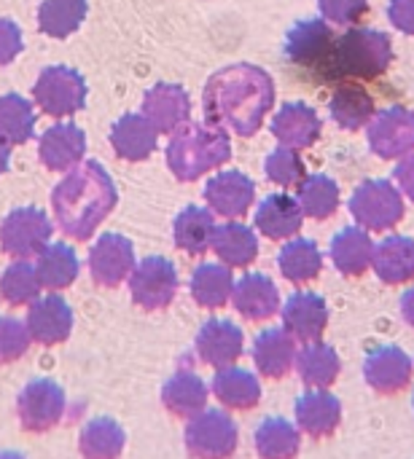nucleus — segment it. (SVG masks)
Masks as SVG:
<instances>
[{"instance_id":"obj_1","label":"nucleus","mask_w":414,"mask_h":459,"mask_svg":"<svg viewBox=\"0 0 414 459\" xmlns=\"http://www.w3.org/2000/svg\"><path fill=\"white\" fill-rule=\"evenodd\" d=\"M275 89L264 70L237 65L216 73L205 89V116L216 126H229L240 134H253L272 108Z\"/></svg>"},{"instance_id":"obj_2","label":"nucleus","mask_w":414,"mask_h":459,"mask_svg":"<svg viewBox=\"0 0 414 459\" xmlns=\"http://www.w3.org/2000/svg\"><path fill=\"white\" fill-rule=\"evenodd\" d=\"M54 218L62 234L86 242L116 207V186L97 161L78 164L51 194Z\"/></svg>"},{"instance_id":"obj_3","label":"nucleus","mask_w":414,"mask_h":459,"mask_svg":"<svg viewBox=\"0 0 414 459\" xmlns=\"http://www.w3.org/2000/svg\"><path fill=\"white\" fill-rule=\"evenodd\" d=\"M229 159V137L218 126H183L175 132L167 161L181 180H197Z\"/></svg>"},{"instance_id":"obj_4","label":"nucleus","mask_w":414,"mask_h":459,"mask_svg":"<svg viewBox=\"0 0 414 459\" xmlns=\"http://www.w3.org/2000/svg\"><path fill=\"white\" fill-rule=\"evenodd\" d=\"M237 425L226 411L205 409L194 420H189L183 444L191 459H232L237 452Z\"/></svg>"},{"instance_id":"obj_5","label":"nucleus","mask_w":414,"mask_h":459,"mask_svg":"<svg viewBox=\"0 0 414 459\" xmlns=\"http://www.w3.org/2000/svg\"><path fill=\"white\" fill-rule=\"evenodd\" d=\"M51 245V221L43 210L19 207L0 223V247L13 261L38 258Z\"/></svg>"},{"instance_id":"obj_6","label":"nucleus","mask_w":414,"mask_h":459,"mask_svg":"<svg viewBox=\"0 0 414 459\" xmlns=\"http://www.w3.org/2000/svg\"><path fill=\"white\" fill-rule=\"evenodd\" d=\"M65 390L51 379H32L16 398V420L24 433H48L65 420Z\"/></svg>"},{"instance_id":"obj_7","label":"nucleus","mask_w":414,"mask_h":459,"mask_svg":"<svg viewBox=\"0 0 414 459\" xmlns=\"http://www.w3.org/2000/svg\"><path fill=\"white\" fill-rule=\"evenodd\" d=\"M288 56L313 70L321 81H339L337 75V40L323 22H304L288 38Z\"/></svg>"},{"instance_id":"obj_8","label":"nucleus","mask_w":414,"mask_h":459,"mask_svg":"<svg viewBox=\"0 0 414 459\" xmlns=\"http://www.w3.org/2000/svg\"><path fill=\"white\" fill-rule=\"evenodd\" d=\"M391 62V43L372 30H356L337 43V75L377 78Z\"/></svg>"},{"instance_id":"obj_9","label":"nucleus","mask_w":414,"mask_h":459,"mask_svg":"<svg viewBox=\"0 0 414 459\" xmlns=\"http://www.w3.org/2000/svg\"><path fill=\"white\" fill-rule=\"evenodd\" d=\"M32 100L43 113H48L54 118H67L84 108L86 83L73 67L54 65L38 75V81L32 86Z\"/></svg>"},{"instance_id":"obj_10","label":"nucleus","mask_w":414,"mask_h":459,"mask_svg":"<svg viewBox=\"0 0 414 459\" xmlns=\"http://www.w3.org/2000/svg\"><path fill=\"white\" fill-rule=\"evenodd\" d=\"M129 293L132 301L143 312H162L172 304L178 293V272L167 258L151 255L143 258L135 272L129 274Z\"/></svg>"},{"instance_id":"obj_11","label":"nucleus","mask_w":414,"mask_h":459,"mask_svg":"<svg viewBox=\"0 0 414 459\" xmlns=\"http://www.w3.org/2000/svg\"><path fill=\"white\" fill-rule=\"evenodd\" d=\"M135 266L132 242L119 234H102L89 250V272L100 288H119L129 280Z\"/></svg>"},{"instance_id":"obj_12","label":"nucleus","mask_w":414,"mask_h":459,"mask_svg":"<svg viewBox=\"0 0 414 459\" xmlns=\"http://www.w3.org/2000/svg\"><path fill=\"white\" fill-rule=\"evenodd\" d=\"M24 325L38 347H57L73 333V309L62 296L48 293L30 304Z\"/></svg>"},{"instance_id":"obj_13","label":"nucleus","mask_w":414,"mask_h":459,"mask_svg":"<svg viewBox=\"0 0 414 459\" xmlns=\"http://www.w3.org/2000/svg\"><path fill=\"white\" fill-rule=\"evenodd\" d=\"M353 215L358 218L361 226L385 231L396 226L404 215V202L399 191L388 183H366L356 196H353Z\"/></svg>"},{"instance_id":"obj_14","label":"nucleus","mask_w":414,"mask_h":459,"mask_svg":"<svg viewBox=\"0 0 414 459\" xmlns=\"http://www.w3.org/2000/svg\"><path fill=\"white\" fill-rule=\"evenodd\" d=\"M194 350L205 366H210L216 371L229 368L240 360V355L245 350V336L229 320H207L197 333Z\"/></svg>"},{"instance_id":"obj_15","label":"nucleus","mask_w":414,"mask_h":459,"mask_svg":"<svg viewBox=\"0 0 414 459\" xmlns=\"http://www.w3.org/2000/svg\"><path fill=\"white\" fill-rule=\"evenodd\" d=\"M364 377L380 395H396L412 382V360L399 347H380L366 358Z\"/></svg>"},{"instance_id":"obj_16","label":"nucleus","mask_w":414,"mask_h":459,"mask_svg":"<svg viewBox=\"0 0 414 459\" xmlns=\"http://www.w3.org/2000/svg\"><path fill=\"white\" fill-rule=\"evenodd\" d=\"M40 161L54 172H70L86 153V134L75 124H54L40 134Z\"/></svg>"},{"instance_id":"obj_17","label":"nucleus","mask_w":414,"mask_h":459,"mask_svg":"<svg viewBox=\"0 0 414 459\" xmlns=\"http://www.w3.org/2000/svg\"><path fill=\"white\" fill-rule=\"evenodd\" d=\"M283 328L304 344L321 342L326 325H329V309L326 301L315 293H294L283 307Z\"/></svg>"},{"instance_id":"obj_18","label":"nucleus","mask_w":414,"mask_h":459,"mask_svg":"<svg viewBox=\"0 0 414 459\" xmlns=\"http://www.w3.org/2000/svg\"><path fill=\"white\" fill-rule=\"evenodd\" d=\"M296 339L286 328H269L253 342V363L267 379H286L296 368Z\"/></svg>"},{"instance_id":"obj_19","label":"nucleus","mask_w":414,"mask_h":459,"mask_svg":"<svg viewBox=\"0 0 414 459\" xmlns=\"http://www.w3.org/2000/svg\"><path fill=\"white\" fill-rule=\"evenodd\" d=\"M342 422V403L326 390H310L296 401V425L304 436L323 441L337 433Z\"/></svg>"},{"instance_id":"obj_20","label":"nucleus","mask_w":414,"mask_h":459,"mask_svg":"<svg viewBox=\"0 0 414 459\" xmlns=\"http://www.w3.org/2000/svg\"><path fill=\"white\" fill-rule=\"evenodd\" d=\"M232 304L245 320L261 323V320H269L272 315L280 312V293L269 277L245 274L240 282H234Z\"/></svg>"},{"instance_id":"obj_21","label":"nucleus","mask_w":414,"mask_h":459,"mask_svg":"<svg viewBox=\"0 0 414 459\" xmlns=\"http://www.w3.org/2000/svg\"><path fill=\"white\" fill-rule=\"evenodd\" d=\"M143 116L154 124L156 132H178L189 121V97L175 83H159L145 94Z\"/></svg>"},{"instance_id":"obj_22","label":"nucleus","mask_w":414,"mask_h":459,"mask_svg":"<svg viewBox=\"0 0 414 459\" xmlns=\"http://www.w3.org/2000/svg\"><path fill=\"white\" fill-rule=\"evenodd\" d=\"M207 207L224 218H242L253 204V183L240 172H221L205 188Z\"/></svg>"},{"instance_id":"obj_23","label":"nucleus","mask_w":414,"mask_h":459,"mask_svg":"<svg viewBox=\"0 0 414 459\" xmlns=\"http://www.w3.org/2000/svg\"><path fill=\"white\" fill-rule=\"evenodd\" d=\"M207 385L194 371H175L162 387L164 409L178 420H194L207 409Z\"/></svg>"},{"instance_id":"obj_24","label":"nucleus","mask_w":414,"mask_h":459,"mask_svg":"<svg viewBox=\"0 0 414 459\" xmlns=\"http://www.w3.org/2000/svg\"><path fill=\"white\" fill-rule=\"evenodd\" d=\"M210 393L218 398V403L229 411H251L261 401V385L259 379L237 366L218 368L210 385Z\"/></svg>"},{"instance_id":"obj_25","label":"nucleus","mask_w":414,"mask_h":459,"mask_svg":"<svg viewBox=\"0 0 414 459\" xmlns=\"http://www.w3.org/2000/svg\"><path fill=\"white\" fill-rule=\"evenodd\" d=\"M156 137H159V132L154 129V124L145 116H137V113L124 116L110 129V145L127 161L148 159L151 151L156 148Z\"/></svg>"},{"instance_id":"obj_26","label":"nucleus","mask_w":414,"mask_h":459,"mask_svg":"<svg viewBox=\"0 0 414 459\" xmlns=\"http://www.w3.org/2000/svg\"><path fill=\"white\" fill-rule=\"evenodd\" d=\"M127 449V433L116 420H89L78 433L81 459H121Z\"/></svg>"},{"instance_id":"obj_27","label":"nucleus","mask_w":414,"mask_h":459,"mask_svg":"<svg viewBox=\"0 0 414 459\" xmlns=\"http://www.w3.org/2000/svg\"><path fill=\"white\" fill-rule=\"evenodd\" d=\"M339 371H342L339 355L323 342L304 344L296 355V374L310 390H329L339 379Z\"/></svg>"},{"instance_id":"obj_28","label":"nucleus","mask_w":414,"mask_h":459,"mask_svg":"<svg viewBox=\"0 0 414 459\" xmlns=\"http://www.w3.org/2000/svg\"><path fill=\"white\" fill-rule=\"evenodd\" d=\"M302 218H304V212H302L299 202H294L286 194H275L259 207L256 226L269 239H288L302 229Z\"/></svg>"},{"instance_id":"obj_29","label":"nucleus","mask_w":414,"mask_h":459,"mask_svg":"<svg viewBox=\"0 0 414 459\" xmlns=\"http://www.w3.org/2000/svg\"><path fill=\"white\" fill-rule=\"evenodd\" d=\"M213 250L221 258L224 266L229 269H245L256 261L259 255V239L256 234L242 226V223H226L216 229L213 237Z\"/></svg>"},{"instance_id":"obj_30","label":"nucleus","mask_w":414,"mask_h":459,"mask_svg":"<svg viewBox=\"0 0 414 459\" xmlns=\"http://www.w3.org/2000/svg\"><path fill=\"white\" fill-rule=\"evenodd\" d=\"M35 269H38V277H40V285L43 290H51V293H59L65 288H70L75 280H78V255L70 245L65 242H57V245H48L38 261H35Z\"/></svg>"},{"instance_id":"obj_31","label":"nucleus","mask_w":414,"mask_h":459,"mask_svg":"<svg viewBox=\"0 0 414 459\" xmlns=\"http://www.w3.org/2000/svg\"><path fill=\"white\" fill-rule=\"evenodd\" d=\"M234 277L224 264H202L191 277V296L202 309H221L232 301Z\"/></svg>"},{"instance_id":"obj_32","label":"nucleus","mask_w":414,"mask_h":459,"mask_svg":"<svg viewBox=\"0 0 414 459\" xmlns=\"http://www.w3.org/2000/svg\"><path fill=\"white\" fill-rule=\"evenodd\" d=\"M216 221L202 207H186L175 221V245L189 255H205L213 247Z\"/></svg>"},{"instance_id":"obj_33","label":"nucleus","mask_w":414,"mask_h":459,"mask_svg":"<svg viewBox=\"0 0 414 459\" xmlns=\"http://www.w3.org/2000/svg\"><path fill=\"white\" fill-rule=\"evenodd\" d=\"M302 449V430L288 420H264L256 430V452L261 459H296Z\"/></svg>"},{"instance_id":"obj_34","label":"nucleus","mask_w":414,"mask_h":459,"mask_svg":"<svg viewBox=\"0 0 414 459\" xmlns=\"http://www.w3.org/2000/svg\"><path fill=\"white\" fill-rule=\"evenodd\" d=\"M374 269L383 282L401 285L414 280V242L404 237H391L374 247Z\"/></svg>"},{"instance_id":"obj_35","label":"nucleus","mask_w":414,"mask_h":459,"mask_svg":"<svg viewBox=\"0 0 414 459\" xmlns=\"http://www.w3.org/2000/svg\"><path fill=\"white\" fill-rule=\"evenodd\" d=\"M372 143L383 156H399L414 148V118L401 110H388L372 129Z\"/></svg>"},{"instance_id":"obj_36","label":"nucleus","mask_w":414,"mask_h":459,"mask_svg":"<svg viewBox=\"0 0 414 459\" xmlns=\"http://www.w3.org/2000/svg\"><path fill=\"white\" fill-rule=\"evenodd\" d=\"M331 258H334V264H337V269L342 274L358 277L374 264V245H372L369 234L358 231V229H348L334 239Z\"/></svg>"},{"instance_id":"obj_37","label":"nucleus","mask_w":414,"mask_h":459,"mask_svg":"<svg viewBox=\"0 0 414 459\" xmlns=\"http://www.w3.org/2000/svg\"><path fill=\"white\" fill-rule=\"evenodd\" d=\"M40 277L30 261H13L0 277V296L8 307H30L40 299Z\"/></svg>"},{"instance_id":"obj_38","label":"nucleus","mask_w":414,"mask_h":459,"mask_svg":"<svg viewBox=\"0 0 414 459\" xmlns=\"http://www.w3.org/2000/svg\"><path fill=\"white\" fill-rule=\"evenodd\" d=\"M318 116L307 105H288L277 113L275 118V134L291 145V148H304L318 137Z\"/></svg>"},{"instance_id":"obj_39","label":"nucleus","mask_w":414,"mask_h":459,"mask_svg":"<svg viewBox=\"0 0 414 459\" xmlns=\"http://www.w3.org/2000/svg\"><path fill=\"white\" fill-rule=\"evenodd\" d=\"M35 113L30 102L19 94L0 97V140L8 145H22L32 137Z\"/></svg>"},{"instance_id":"obj_40","label":"nucleus","mask_w":414,"mask_h":459,"mask_svg":"<svg viewBox=\"0 0 414 459\" xmlns=\"http://www.w3.org/2000/svg\"><path fill=\"white\" fill-rule=\"evenodd\" d=\"M86 16V0H43L38 11V24L51 38L73 35Z\"/></svg>"},{"instance_id":"obj_41","label":"nucleus","mask_w":414,"mask_h":459,"mask_svg":"<svg viewBox=\"0 0 414 459\" xmlns=\"http://www.w3.org/2000/svg\"><path fill=\"white\" fill-rule=\"evenodd\" d=\"M321 253L307 239H294L280 253V272L294 285H307L321 274Z\"/></svg>"},{"instance_id":"obj_42","label":"nucleus","mask_w":414,"mask_h":459,"mask_svg":"<svg viewBox=\"0 0 414 459\" xmlns=\"http://www.w3.org/2000/svg\"><path fill=\"white\" fill-rule=\"evenodd\" d=\"M372 108H374V105H372L369 94L361 91V89H339L337 97H334V102H331L334 118H337L342 126H348V129L364 124V121L372 116Z\"/></svg>"},{"instance_id":"obj_43","label":"nucleus","mask_w":414,"mask_h":459,"mask_svg":"<svg viewBox=\"0 0 414 459\" xmlns=\"http://www.w3.org/2000/svg\"><path fill=\"white\" fill-rule=\"evenodd\" d=\"M32 339L22 320L0 315V366H11L22 360L30 350Z\"/></svg>"},{"instance_id":"obj_44","label":"nucleus","mask_w":414,"mask_h":459,"mask_svg":"<svg viewBox=\"0 0 414 459\" xmlns=\"http://www.w3.org/2000/svg\"><path fill=\"white\" fill-rule=\"evenodd\" d=\"M337 186L326 178H310L302 188V212L313 218H329L337 210Z\"/></svg>"},{"instance_id":"obj_45","label":"nucleus","mask_w":414,"mask_h":459,"mask_svg":"<svg viewBox=\"0 0 414 459\" xmlns=\"http://www.w3.org/2000/svg\"><path fill=\"white\" fill-rule=\"evenodd\" d=\"M267 175H269L275 183H280V186H296V183L302 180L304 169H302V161L296 159L294 151L280 148V151H275V153L267 159Z\"/></svg>"},{"instance_id":"obj_46","label":"nucleus","mask_w":414,"mask_h":459,"mask_svg":"<svg viewBox=\"0 0 414 459\" xmlns=\"http://www.w3.org/2000/svg\"><path fill=\"white\" fill-rule=\"evenodd\" d=\"M323 11L334 19V22H342V24H350L356 22L364 8H366V0H321Z\"/></svg>"},{"instance_id":"obj_47","label":"nucleus","mask_w":414,"mask_h":459,"mask_svg":"<svg viewBox=\"0 0 414 459\" xmlns=\"http://www.w3.org/2000/svg\"><path fill=\"white\" fill-rule=\"evenodd\" d=\"M22 51V30L11 19H0V65H8Z\"/></svg>"},{"instance_id":"obj_48","label":"nucleus","mask_w":414,"mask_h":459,"mask_svg":"<svg viewBox=\"0 0 414 459\" xmlns=\"http://www.w3.org/2000/svg\"><path fill=\"white\" fill-rule=\"evenodd\" d=\"M391 19L399 30L414 32V0H393L391 3Z\"/></svg>"},{"instance_id":"obj_49","label":"nucleus","mask_w":414,"mask_h":459,"mask_svg":"<svg viewBox=\"0 0 414 459\" xmlns=\"http://www.w3.org/2000/svg\"><path fill=\"white\" fill-rule=\"evenodd\" d=\"M396 178H399V183H401V188L410 194L414 199V159H410L404 167H399L396 169Z\"/></svg>"},{"instance_id":"obj_50","label":"nucleus","mask_w":414,"mask_h":459,"mask_svg":"<svg viewBox=\"0 0 414 459\" xmlns=\"http://www.w3.org/2000/svg\"><path fill=\"white\" fill-rule=\"evenodd\" d=\"M401 315H404V320L414 328V288L412 290H407L404 299H401Z\"/></svg>"},{"instance_id":"obj_51","label":"nucleus","mask_w":414,"mask_h":459,"mask_svg":"<svg viewBox=\"0 0 414 459\" xmlns=\"http://www.w3.org/2000/svg\"><path fill=\"white\" fill-rule=\"evenodd\" d=\"M8 161H11V151H8V143L0 140V175L8 169Z\"/></svg>"},{"instance_id":"obj_52","label":"nucleus","mask_w":414,"mask_h":459,"mask_svg":"<svg viewBox=\"0 0 414 459\" xmlns=\"http://www.w3.org/2000/svg\"><path fill=\"white\" fill-rule=\"evenodd\" d=\"M0 459H27L24 455H19V452H0Z\"/></svg>"}]
</instances>
